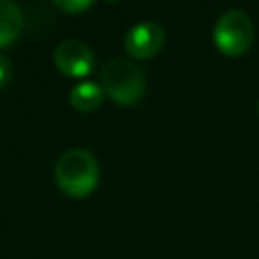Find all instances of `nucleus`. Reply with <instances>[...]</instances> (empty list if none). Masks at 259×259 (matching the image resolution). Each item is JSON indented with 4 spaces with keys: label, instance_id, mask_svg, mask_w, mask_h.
<instances>
[{
    "label": "nucleus",
    "instance_id": "obj_1",
    "mask_svg": "<svg viewBox=\"0 0 259 259\" xmlns=\"http://www.w3.org/2000/svg\"><path fill=\"white\" fill-rule=\"evenodd\" d=\"M55 182L61 192L71 198L89 196L99 182V166L89 150H67L55 166Z\"/></svg>",
    "mask_w": 259,
    "mask_h": 259
},
{
    "label": "nucleus",
    "instance_id": "obj_2",
    "mask_svg": "<svg viewBox=\"0 0 259 259\" xmlns=\"http://www.w3.org/2000/svg\"><path fill=\"white\" fill-rule=\"evenodd\" d=\"M101 87L117 105H134L146 93L144 71L127 59H111L101 71Z\"/></svg>",
    "mask_w": 259,
    "mask_h": 259
},
{
    "label": "nucleus",
    "instance_id": "obj_3",
    "mask_svg": "<svg viewBox=\"0 0 259 259\" xmlns=\"http://www.w3.org/2000/svg\"><path fill=\"white\" fill-rule=\"evenodd\" d=\"M214 47L227 57H241L253 45V22L243 10H227L212 30Z\"/></svg>",
    "mask_w": 259,
    "mask_h": 259
},
{
    "label": "nucleus",
    "instance_id": "obj_4",
    "mask_svg": "<svg viewBox=\"0 0 259 259\" xmlns=\"http://www.w3.org/2000/svg\"><path fill=\"white\" fill-rule=\"evenodd\" d=\"M166 42V32L156 22H140L134 24L123 36V49L134 59H152L162 51Z\"/></svg>",
    "mask_w": 259,
    "mask_h": 259
},
{
    "label": "nucleus",
    "instance_id": "obj_5",
    "mask_svg": "<svg viewBox=\"0 0 259 259\" xmlns=\"http://www.w3.org/2000/svg\"><path fill=\"white\" fill-rule=\"evenodd\" d=\"M53 61H55V67L63 75L81 79V77H85V75L91 73L95 59H93L91 49L85 42L75 40V38H69V40H63L55 49Z\"/></svg>",
    "mask_w": 259,
    "mask_h": 259
},
{
    "label": "nucleus",
    "instance_id": "obj_6",
    "mask_svg": "<svg viewBox=\"0 0 259 259\" xmlns=\"http://www.w3.org/2000/svg\"><path fill=\"white\" fill-rule=\"evenodd\" d=\"M24 26V16L14 0H0V49L12 45Z\"/></svg>",
    "mask_w": 259,
    "mask_h": 259
},
{
    "label": "nucleus",
    "instance_id": "obj_7",
    "mask_svg": "<svg viewBox=\"0 0 259 259\" xmlns=\"http://www.w3.org/2000/svg\"><path fill=\"white\" fill-rule=\"evenodd\" d=\"M103 87L97 85V83H91V81H83V83H77L71 93H69V103L73 105V109L81 111V113H91L95 111L101 101H103Z\"/></svg>",
    "mask_w": 259,
    "mask_h": 259
},
{
    "label": "nucleus",
    "instance_id": "obj_8",
    "mask_svg": "<svg viewBox=\"0 0 259 259\" xmlns=\"http://www.w3.org/2000/svg\"><path fill=\"white\" fill-rule=\"evenodd\" d=\"M57 8H61V10H65V12H71V14H75V12H83V10H87L91 4H93V0H51Z\"/></svg>",
    "mask_w": 259,
    "mask_h": 259
},
{
    "label": "nucleus",
    "instance_id": "obj_9",
    "mask_svg": "<svg viewBox=\"0 0 259 259\" xmlns=\"http://www.w3.org/2000/svg\"><path fill=\"white\" fill-rule=\"evenodd\" d=\"M10 79H12V65L4 55H0V89H4L10 83Z\"/></svg>",
    "mask_w": 259,
    "mask_h": 259
},
{
    "label": "nucleus",
    "instance_id": "obj_10",
    "mask_svg": "<svg viewBox=\"0 0 259 259\" xmlns=\"http://www.w3.org/2000/svg\"><path fill=\"white\" fill-rule=\"evenodd\" d=\"M257 113H259V101H257Z\"/></svg>",
    "mask_w": 259,
    "mask_h": 259
},
{
    "label": "nucleus",
    "instance_id": "obj_11",
    "mask_svg": "<svg viewBox=\"0 0 259 259\" xmlns=\"http://www.w3.org/2000/svg\"><path fill=\"white\" fill-rule=\"evenodd\" d=\"M107 2H117V0H107Z\"/></svg>",
    "mask_w": 259,
    "mask_h": 259
}]
</instances>
